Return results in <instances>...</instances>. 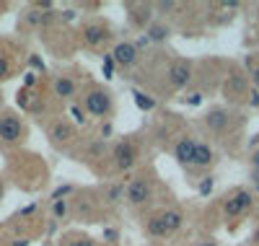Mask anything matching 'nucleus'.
<instances>
[{"mask_svg": "<svg viewBox=\"0 0 259 246\" xmlns=\"http://www.w3.org/2000/svg\"><path fill=\"white\" fill-rule=\"evenodd\" d=\"M24 138V122L13 109L0 111V143L3 145H16Z\"/></svg>", "mask_w": 259, "mask_h": 246, "instance_id": "obj_1", "label": "nucleus"}, {"mask_svg": "<svg viewBox=\"0 0 259 246\" xmlns=\"http://www.w3.org/2000/svg\"><path fill=\"white\" fill-rule=\"evenodd\" d=\"M251 205H254V194H251L249 189H236V192H231V194L226 197L223 213H226L228 218H241V215H246V213L251 210Z\"/></svg>", "mask_w": 259, "mask_h": 246, "instance_id": "obj_2", "label": "nucleus"}, {"mask_svg": "<svg viewBox=\"0 0 259 246\" xmlns=\"http://www.w3.org/2000/svg\"><path fill=\"white\" fill-rule=\"evenodd\" d=\"M83 109L89 111L91 117H106L112 111V99L104 88H91L83 99Z\"/></svg>", "mask_w": 259, "mask_h": 246, "instance_id": "obj_3", "label": "nucleus"}, {"mask_svg": "<svg viewBox=\"0 0 259 246\" xmlns=\"http://www.w3.org/2000/svg\"><path fill=\"white\" fill-rule=\"evenodd\" d=\"M112 155H114V166H117V171H130V169L138 163V148L130 143L127 138L119 140V143L114 145Z\"/></svg>", "mask_w": 259, "mask_h": 246, "instance_id": "obj_4", "label": "nucleus"}, {"mask_svg": "<svg viewBox=\"0 0 259 246\" xmlns=\"http://www.w3.org/2000/svg\"><path fill=\"white\" fill-rule=\"evenodd\" d=\"M150 194H153V189H150V182L148 179H143V176H138V179H133V182L127 184V189H124V199L130 205H145L148 199H150Z\"/></svg>", "mask_w": 259, "mask_h": 246, "instance_id": "obj_5", "label": "nucleus"}, {"mask_svg": "<svg viewBox=\"0 0 259 246\" xmlns=\"http://www.w3.org/2000/svg\"><path fill=\"white\" fill-rule=\"evenodd\" d=\"M138 55H140V50L133 42H119L112 50V60H114V65H119V68H133V65L138 62Z\"/></svg>", "mask_w": 259, "mask_h": 246, "instance_id": "obj_6", "label": "nucleus"}, {"mask_svg": "<svg viewBox=\"0 0 259 246\" xmlns=\"http://www.w3.org/2000/svg\"><path fill=\"white\" fill-rule=\"evenodd\" d=\"M192 80V65L187 60H177V62H171V68H168V83L177 88V91H182V88H187Z\"/></svg>", "mask_w": 259, "mask_h": 246, "instance_id": "obj_7", "label": "nucleus"}, {"mask_svg": "<svg viewBox=\"0 0 259 246\" xmlns=\"http://www.w3.org/2000/svg\"><path fill=\"white\" fill-rule=\"evenodd\" d=\"M47 138L52 145H62V143H70L73 140V125L68 119H55L47 127Z\"/></svg>", "mask_w": 259, "mask_h": 246, "instance_id": "obj_8", "label": "nucleus"}, {"mask_svg": "<svg viewBox=\"0 0 259 246\" xmlns=\"http://www.w3.org/2000/svg\"><path fill=\"white\" fill-rule=\"evenodd\" d=\"M130 11V24L138 29H148L153 24V6L150 3H138V6H127Z\"/></svg>", "mask_w": 259, "mask_h": 246, "instance_id": "obj_9", "label": "nucleus"}, {"mask_svg": "<svg viewBox=\"0 0 259 246\" xmlns=\"http://www.w3.org/2000/svg\"><path fill=\"white\" fill-rule=\"evenodd\" d=\"M205 125L215 132V135H221V132H226V130H228L231 117H228V111H226V109L215 106V109H210L207 114H205Z\"/></svg>", "mask_w": 259, "mask_h": 246, "instance_id": "obj_10", "label": "nucleus"}, {"mask_svg": "<svg viewBox=\"0 0 259 246\" xmlns=\"http://www.w3.org/2000/svg\"><path fill=\"white\" fill-rule=\"evenodd\" d=\"M55 16H57L55 11H41L36 6H29V11L24 13V21L29 26H34V29H41V26H50Z\"/></svg>", "mask_w": 259, "mask_h": 246, "instance_id": "obj_11", "label": "nucleus"}, {"mask_svg": "<svg viewBox=\"0 0 259 246\" xmlns=\"http://www.w3.org/2000/svg\"><path fill=\"white\" fill-rule=\"evenodd\" d=\"M83 39H85V44H91V47H101V44L109 39V29L104 24H89L83 29Z\"/></svg>", "mask_w": 259, "mask_h": 246, "instance_id": "obj_12", "label": "nucleus"}, {"mask_svg": "<svg viewBox=\"0 0 259 246\" xmlns=\"http://www.w3.org/2000/svg\"><path fill=\"white\" fill-rule=\"evenodd\" d=\"M192 155H194V140L192 138H182L174 145V161L179 166H192Z\"/></svg>", "mask_w": 259, "mask_h": 246, "instance_id": "obj_13", "label": "nucleus"}, {"mask_svg": "<svg viewBox=\"0 0 259 246\" xmlns=\"http://www.w3.org/2000/svg\"><path fill=\"white\" fill-rule=\"evenodd\" d=\"M52 88H55V96H57V99H62V101L75 96V80H73L70 75H57Z\"/></svg>", "mask_w": 259, "mask_h": 246, "instance_id": "obj_14", "label": "nucleus"}, {"mask_svg": "<svg viewBox=\"0 0 259 246\" xmlns=\"http://www.w3.org/2000/svg\"><path fill=\"white\" fill-rule=\"evenodd\" d=\"M212 150H210V145L207 143H194V155H192V166H210L212 163Z\"/></svg>", "mask_w": 259, "mask_h": 246, "instance_id": "obj_15", "label": "nucleus"}, {"mask_svg": "<svg viewBox=\"0 0 259 246\" xmlns=\"http://www.w3.org/2000/svg\"><path fill=\"white\" fill-rule=\"evenodd\" d=\"M145 36H148V42H166V39L171 36V29H168L166 24H158V21H153V24L145 29Z\"/></svg>", "mask_w": 259, "mask_h": 246, "instance_id": "obj_16", "label": "nucleus"}, {"mask_svg": "<svg viewBox=\"0 0 259 246\" xmlns=\"http://www.w3.org/2000/svg\"><path fill=\"white\" fill-rule=\"evenodd\" d=\"M161 218H163V223H166V231H168V233H177V231L182 228V223H184L182 210H166V213H161Z\"/></svg>", "mask_w": 259, "mask_h": 246, "instance_id": "obj_17", "label": "nucleus"}, {"mask_svg": "<svg viewBox=\"0 0 259 246\" xmlns=\"http://www.w3.org/2000/svg\"><path fill=\"white\" fill-rule=\"evenodd\" d=\"M145 231H148V236H153V238L168 236V231H166V223H163V218H161V215L148 218V223H145Z\"/></svg>", "mask_w": 259, "mask_h": 246, "instance_id": "obj_18", "label": "nucleus"}, {"mask_svg": "<svg viewBox=\"0 0 259 246\" xmlns=\"http://www.w3.org/2000/svg\"><path fill=\"white\" fill-rule=\"evenodd\" d=\"M124 189H127V184H109V189H106V202L109 205H117V202H122L124 199Z\"/></svg>", "mask_w": 259, "mask_h": 246, "instance_id": "obj_19", "label": "nucleus"}, {"mask_svg": "<svg viewBox=\"0 0 259 246\" xmlns=\"http://www.w3.org/2000/svg\"><path fill=\"white\" fill-rule=\"evenodd\" d=\"M133 101H135V106H138V109H143V111L156 109V99H150V96H148V94H143V91H135V94H133Z\"/></svg>", "mask_w": 259, "mask_h": 246, "instance_id": "obj_20", "label": "nucleus"}, {"mask_svg": "<svg viewBox=\"0 0 259 246\" xmlns=\"http://www.w3.org/2000/svg\"><path fill=\"white\" fill-rule=\"evenodd\" d=\"M150 6H153V13H158V16H168L179 8L177 3H171V0H161V3H150Z\"/></svg>", "mask_w": 259, "mask_h": 246, "instance_id": "obj_21", "label": "nucleus"}, {"mask_svg": "<svg viewBox=\"0 0 259 246\" xmlns=\"http://www.w3.org/2000/svg\"><path fill=\"white\" fill-rule=\"evenodd\" d=\"M73 192H75V184H60V187H57V189L52 192V197H50V199H52V202H57V199H65V197H70Z\"/></svg>", "mask_w": 259, "mask_h": 246, "instance_id": "obj_22", "label": "nucleus"}, {"mask_svg": "<svg viewBox=\"0 0 259 246\" xmlns=\"http://www.w3.org/2000/svg\"><path fill=\"white\" fill-rule=\"evenodd\" d=\"M65 213H68V199H57V202H52V215H55V220H62Z\"/></svg>", "mask_w": 259, "mask_h": 246, "instance_id": "obj_23", "label": "nucleus"}, {"mask_svg": "<svg viewBox=\"0 0 259 246\" xmlns=\"http://www.w3.org/2000/svg\"><path fill=\"white\" fill-rule=\"evenodd\" d=\"M70 117L75 119V125H85V109L80 104H73L70 106Z\"/></svg>", "mask_w": 259, "mask_h": 246, "instance_id": "obj_24", "label": "nucleus"}, {"mask_svg": "<svg viewBox=\"0 0 259 246\" xmlns=\"http://www.w3.org/2000/svg\"><path fill=\"white\" fill-rule=\"evenodd\" d=\"M8 78H11V62H8V57L0 55V83L8 80Z\"/></svg>", "mask_w": 259, "mask_h": 246, "instance_id": "obj_25", "label": "nucleus"}, {"mask_svg": "<svg viewBox=\"0 0 259 246\" xmlns=\"http://www.w3.org/2000/svg\"><path fill=\"white\" fill-rule=\"evenodd\" d=\"M101 68H104V75H106V78H112V75H114V68H117V65H114L112 55H106V57H104V65H101Z\"/></svg>", "mask_w": 259, "mask_h": 246, "instance_id": "obj_26", "label": "nucleus"}, {"mask_svg": "<svg viewBox=\"0 0 259 246\" xmlns=\"http://www.w3.org/2000/svg\"><path fill=\"white\" fill-rule=\"evenodd\" d=\"M18 106L21 109H29L31 106V94L26 91V88H21V91H18Z\"/></svg>", "mask_w": 259, "mask_h": 246, "instance_id": "obj_27", "label": "nucleus"}, {"mask_svg": "<svg viewBox=\"0 0 259 246\" xmlns=\"http://www.w3.org/2000/svg\"><path fill=\"white\" fill-rule=\"evenodd\" d=\"M65 246H96V241H94V238H89V236H80V238H73V241H68Z\"/></svg>", "mask_w": 259, "mask_h": 246, "instance_id": "obj_28", "label": "nucleus"}, {"mask_svg": "<svg viewBox=\"0 0 259 246\" xmlns=\"http://www.w3.org/2000/svg\"><path fill=\"white\" fill-rule=\"evenodd\" d=\"M210 192H212V176H205L202 182H200V194H202V197H207Z\"/></svg>", "mask_w": 259, "mask_h": 246, "instance_id": "obj_29", "label": "nucleus"}, {"mask_svg": "<svg viewBox=\"0 0 259 246\" xmlns=\"http://www.w3.org/2000/svg\"><path fill=\"white\" fill-rule=\"evenodd\" d=\"M89 210H91V202H89V199H75V213H78V215H85Z\"/></svg>", "mask_w": 259, "mask_h": 246, "instance_id": "obj_30", "label": "nucleus"}, {"mask_svg": "<svg viewBox=\"0 0 259 246\" xmlns=\"http://www.w3.org/2000/svg\"><path fill=\"white\" fill-rule=\"evenodd\" d=\"M104 241L117 243V241H119V231H117V228H104Z\"/></svg>", "mask_w": 259, "mask_h": 246, "instance_id": "obj_31", "label": "nucleus"}, {"mask_svg": "<svg viewBox=\"0 0 259 246\" xmlns=\"http://www.w3.org/2000/svg\"><path fill=\"white\" fill-rule=\"evenodd\" d=\"M29 65H31V73H34V70L45 73V62H41V60H39L36 55H31V57H29Z\"/></svg>", "mask_w": 259, "mask_h": 246, "instance_id": "obj_32", "label": "nucleus"}, {"mask_svg": "<svg viewBox=\"0 0 259 246\" xmlns=\"http://www.w3.org/2000/svg\"><path fill=\"white\" fill-rule=\"evenodd\" d=\"M34 86H36V73H26L24 75V88L29 91V88H34Z\"/></svg>", "mask_w": 259, "mask_h": 246, "instance_id": "obj_33", "label": "nucleus"}, {"mask_svg": "<svg viewBox=\"0 0 259 246\" xmlns=\"http://www.w3.org/2000/svg\"><path fill=\"white\" fill-rule=\"evenodd\" d=\"M36 210H39V205H36V202H31V205H26V208H24V210H21V213H18V215H24V218H26V215H34V213H36Z\"/></svg>", "mask_w": 259, "mask_h": 246, "instance_id": "obj_34", "label": "nucleus"}, {"mask_svg": "<svg viewBox=\"0 0 259 246\" xmlns=\"http://www.w3.org/2000/svg\"><path fill=\"white\" fill-rule=\"evenodd\" d=\"M187 104H189V106H200V104H202V94H192V96L187 99Z\"/></svg>", "mask_w": 259, "mask_h": 246, "instance_id": "obj_35", "label": "nucleus"}, {"mask_svg": "<svg viewBox=\"0 0 259 246\" xmlns=\"http://www.w3.org/2000/svg\"><path fill=\"white\" fill-rule=\"evenodd\" d=\"M249 96H251V99H249V104H251L254 109H259V91H256V88H254V91H251Z\"/></svg>", "mask_w": 259, "mask_h": 246, "instance_id": "obj_36", "label": "nucleus"}, {"mask_svg": "<svg viewBox=\"0 0 259 246\" xmlns=\"http://www.w3.org/2000/svg\"><path fill=\"white\" fill-rule=\"evenodd\" d=\"M106 138H112V125H104L101 127V140H106Z\"/></svg>", "mask_w": 259, "mask_h": 246, "instance_id": "obj_37", "label": "nucleus"}, {"mask_svg": "<svg viewBox=\"0 0 259 246\" xmlns=\"http://www.w3.org/2000/svg\"><path fill=\"white\" fill-rule=\"evenodd\" d=\"M251 80H254V88L259 91V65H256V68L251 70Z\"/></svg>", "mask_w": 259, "mask_h": 246, "instance_id": "obj_38", "label": "nucleus"}, {"mask_svg": "<svg viewBox=\"0 0 259 246\" xmlns=\"http://www.w3.org/2000/svg\"><path fill=\"white\" fill-rule=\"evenodd\" d=\"M251 169H259V148L251 153Z\"/></svg>", "mask_w": 259, "mask_h": 246, "instance_id": "obj_39", "label": "nucleus"}, {"mask_svg": "<svg viewBox=\"0 0 259 246\" xmlns=\"http://www.w3.org/2000/svg\"><path fill=\"white\" fill-rule=\"evenodd\" d=\"M221 8H231V11H233V8H239V3H233V0H226V3H221Z\"/></svg>", "mask_w": 259, "mask_h": 246, "instance_id": "obj_40", "label": "nucleus"}, {"mask_svg": "<svg viewBox=\"0 0 259 246\" xmlns=\"http://www.w3.org/2000/svg\"><path fill=\"white\" fill-rule=\"evenodd\" d=\"M62 18H65V21H73L75 13H73V11H62Z\"/></svg>", "mask_w": 259, "mask_h": 246, "instance_id": "obj_41", "label": "nucleus"}, {"mask_svg": "<svg viewBox=\"0 0 259 246\" xmlns=\"http://www.w3.org/2000/svg\"><path fill=\"white\" fill-rule=\"evenodd\" d=\"M251 179H254V184H259V169H251Z\"/></svg>", "mask_w": 259, "mask_h": 246, "instance_id": "obj_42", "label": "nucleus"}, {"mask_svg": "<svg viewBox=\"0 0 259 246\" xmlns=\"http://www.w3.org/2000/svg\"><path fill=\"white\" fill-rule=\"evenodd\" d=\"M251 148H254V150L259 148V135H254V140H251Z\"/></svg>", "mask_w": 259, "mask_h": 246, "instance_id": "obj_43", "label": "nucleus"}, {"mask_svg": "<svg viewBox=\"0 0 259 246\" xmlns=\"http://www.w3.org/2000/svg\"><path fill=\"white\" fill-rule=\"evenodd\" d=\"M251 241H254V243H256V246H259V228H256V231H254V236H251Z\"/></svg>", "mask_w": 259, "mask_h": 246, "instance_id": "obj_44", "label": "nucleus"}, {"mask_svg": "<svg viewBox=\"0 0 259 246\" xmlns=\"http://www.w3.org/2000/svg\"><path fill=\"white\" fill-rule=\"evenodd\" d=\"M197 246H218L215 241H202V243H197Z\"/></svg>", "mask_w": 259, "mask_h": 246, "instance_id": "obj_45", "label": "nucleus"}, {"mask_svg": "<svg viewBox=\"0 0 259 246\" xmlns=\"http://www.w3.org/2000/svg\"><path fill=\"white\" fill-rule=\"evenodd\" d=\"M3 194H6V184L0 182V199H3Z\"/></svg>", "mask_w": 259, "mask_h": 246, "instance_id": "obj_46", "label": "nucleus"}, {"mask_svg": "<svg viewBox=\"0 0 259 246\" xmlns=\"http://www.w3.org/2000/svg\"><path fill=\"white\" fill-rule=\"evenodd\" d=\"M256 192H259V184H256Z\"/></svg>", "mask_w": 259, "mask_h": 246, "instance_id": "obj_47", "label": "nucleus"}, {"mask_svg": "<svg viewBox=\"0 0 259 246\" xmlns=\"http://www.w3.org/2000/svg\"><path fill=\"white\" fill-rule=\"evenodd\" d=\"M256 215H259V210H256Z\"/></svg>", "mask_w": 259, "mask_h": 246, "instance_id": "obj_48", "label": "nucleus"}]
</instances>
